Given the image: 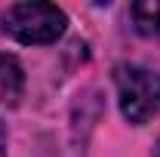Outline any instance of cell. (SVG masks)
Listing matches in <instances>:
<instances>
[{
  "mask_svg": "<svg viewBox=\"0 0 160 157\" xmlns=\"http://www.w3.org/2000/svg\"><path fill=\"white\" fill-rule=\"evenodd\" d=\"M65 13L56 3H16L9 6L3 28L19 43H56L65 34Z\"/></svg>",
  "mask_w": 160,
  "mask_h": 157,
  "instance_id": "cell-1",
  "label": "cell"
},
{
  "mask_svg": "<svg viewBox=\"0 0 160 157\" xmlns=\"http://www.w3.org/2000/svg\"><path fill=\"white\" fill-rule=\"evenodd\" d=\"M120 111L129 123H145L160 108V74L139 68V65H120L114 71Z\"/></svg>",
  "mask_w": 160,
  "mask_h": 157,
  "instance_id": "cell-2",
  "label": "cell"
},
{
  "mask_svg": "<svg viewBox=\"0 0 160 157\" xmlns=\"http://www.w3.org/2000/svg\"><path fill=\"white\" fill-rule=\"evenodd\" d=\"M154 157H160V145H157V148H154Z\"/></svg>",
  "mask_w": 160,
  "mask_h": 157,
  "instance_id": "cell-6",
  "label": "cell"
},
{
  "mask_svg": "<svg viewBox=\"0 0 160 157\" xmlns=\"http://www.w3.org/2000/svg\"><path fill=\"white\" fill-rule=\"evenodd\" d=\"M0 157H6V129L0 123Z\"/></svg>",
  "mask_w": 160,
  "mask_h": 157,
  "instance_id": "cell-5",
  "label": "cell"
},
{
  "mask_svg": "<svg viewBox=\"0 0 160 157\" xmlns=\"http://www.w3.org/2000/svg\"><path fill=\"white\" fill-rule=\"evenodd\" d=\"M132 22L136 31L145 37H160V0H139L132 3Z\"/></svg>",
  "mask_w": 160,
  "mask_h": 157,
  "instance_id": "cell-4",
  "label": "cell"
},
{
  "mask_svg": "<svg viewBox=\"0 0 160 157\" xmlns=\"http://www.w3.org/2000/svg\"><path fill=\"white\" fill-rule=\"evenodd\" d=\"M22 93H25V71L22 62L9 53L0 56V105H19Z\"/></svg>",
  "mask_w": 160,
  "mask_h": 157,
  "instance_id": "cell-3",
  "label": "cell"
}]
</instances>
